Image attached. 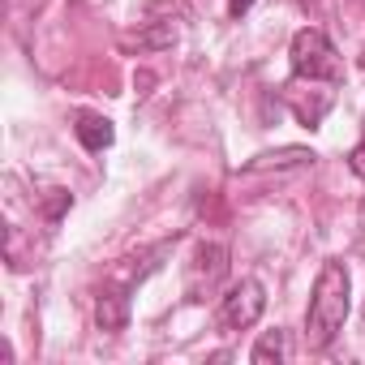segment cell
I'll use <instances>...</instances> for the list:
<instances>
[{
	"label": "cell",
	"instance_id": "cell-8",
	"mask_svg": "<svg viewBox=\"0 0 365 365\" xmlns=\"http://www.w3.org/2000/svg\"><path fill=\"white\" fill-rule=\"evenodd\" d=\"M292 356V344H288V331H267L258 344H254V352H250V361L254 365H267V361H288Z\"/></svg>",
	"mask_w": 365,
	"mask_h": 365
},
{
	"label": "cell",
	"instance_id": "cell-3",
	"mask_svg": "<svg viewBox=\"0 0 365 365\" xmlns=\"http://www.w3.org/2000/svg\"><path fill=\"white\" fill-rule=\"evenodd\" d=\"M262 309H267V288H262V279H241V284H232V288L220 297L215 322H220L224 335H237V331H250V327L262 318Z\"/></svg>",
	"mask_w": 365,
	"mask_h": 365
},
{
	"label": "cell",
	"instance_id": "cell-10",
	"mask_svg": "<svg viewBox=\"0 0 365 365\" xmlns=\"http://www.w3.org/2000/svg\"><path fill=\"white\" fill-rule=\"evenodd\" d=\"M250 5H254V0H228V14H232V18H241Z\"/></svg>",
	"mask_w": 365,
	"mask_h": 365
},
{
	"label": "cell",
	"instance_id": "cell-2",
	"mask_svg": "<svg viewBox=\"0 0 365 365\" xmlns=\"http://www.w3.org/2000/svg\"><path fill=\"white\" fill-rule=\"evenodd\" d=\"M292 73L309 78V82H339L344 78V61H339L335 43L318 26H305L292 35Z\"/></svg>",
	"mask_w": 365,
	"mask_h": 365
},
{
	"label": "cell",
	"instance_id": "cell-4",
	"mask_svg": "<svg viewBox=\"0 0 365 365\" xmlns=\"http://www.w3.org/2000/svg\"><path fill=\"white\" fill-rule=\"evenodd\" d=\"M224 275H228V250H224L220 241H202V245L194 250L190 271H185V292H190L194 301H202L207 292L220 288Z\"/></svg>",
	"mask_w": 365,
	"mask_h": 365
},
{
	"label": "cell",
	"instance_id": "cell-5",
	"mask_svg": "<svg viewBox=\"0 0 365 365\" xmlns=\"http://www.w3.org/2000/svg\"><path fill=\"white\" fill-rule=\"evenodd\" d=\"M318 155L314 150H305V146H284V150H262V155H254L241 172H288V168H309Z\"/></svg>",
	"mask_w": 365,
	"mask_h": 365
},
{
	"label": "cell",
	"instance_id": "cell-11",
	"mask_svg": "<svg viewBox=\"0 0 365 365\" xmlns=\"http://www.w3.org/2000/svg\"><path fill=\"white\" fill-rule=\"evenodd\" d=\"M301 5H309V0H301Z\"/></svg>",
	"mask_w": 365,
	"mask_h": 365
},
{
	"label": "cell",
	"instance_id": "cell-7",
	"mask_svg": "<svg viewBox=\"0 0 365 365\" xmlns=\"http://www.w3.org/2000/svg\"><path fill=\"white\" fill-rule=\"evenodd\" d=\"M73 129H78V142H82L86 150H103V146H112V120H103V116H95V112H82Z\"/></svg>",
	"mask_w": 365,
	"mask_h": 365
},
{
	"label": "cell",
	"instance_id": "cell-6",
	"mask_svg": "<svg viewBox=\"0 0 365 365\" xmlns=\"http://www.w3.org/2000/svg\"><path fill=\"white\" fill-rule=\"evenodd\" d=\"M95 318H99L103 331H120V327L129 322V297H125V288H108V292H99V301H95Z\"/></svg>",
	"mask_w": 365,
	"mask_h": 365
},
{
	"label": "cell",
	"instance_id": "cell-1",
	"mask_svg": "<svg viewBox=\"0 0 365 365\" xmlns=\"http://www.w3.org/2000/svg\"><path fill=\"white\" fill-rule=\"evenodd\" d=\"M348 309H352V279H348V267L331 258V262H322V271L314 279V297L305 309V344L314 352L331 348L348 322Z\"/></svg>",
	"mask_w": 365,
	"mask_h": 365
},
{
	"label": "cell",
	"instance_id": "cell-9",
	"mask_svg": "<svg viewBox=\"0 0 365 365\" xmlns=\"http://www.w3.org/2000/svg\"><path fill=\"white\" fill-rule=\"evenodd\" d=\"M348 168H352L356 176H365V133H361V142L348 150Z\"/></svg>",
	"mask_w": 365,
	"mask_h": 365
}]
</instances>
